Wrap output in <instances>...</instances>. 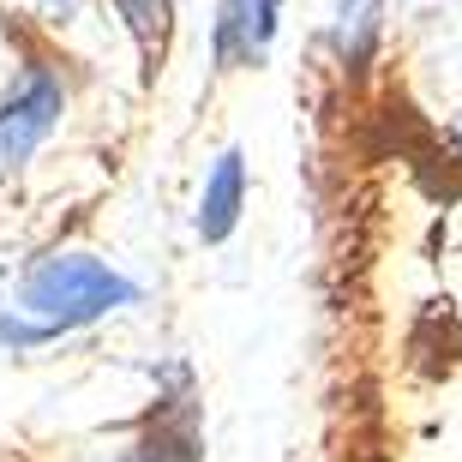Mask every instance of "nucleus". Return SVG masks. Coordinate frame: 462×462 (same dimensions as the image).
I'll return each mask as SVG.
<instances>
[{"mask_svg":"<svg viewBox=\"0 0 462 462\" xmlns=\"http://www.w3.org/2000/svg\"><path fill=\"white\" fill-rule=\"evenodd\" d=\"M120 18L133 24V36L144 42V54L162 42V31H169V0H115Z\"/></svg>","mask_w":462,"mask_h":462,"instance_id":"6","label":"nucleus"},{"mask_svg":"<svg viewBox=\"0 0 462 462\" xmlns=\"http://www.w3.org/2000/svg\"><path fill=\"white\" fill-rule=\"evenodd\" d=\"M60 126V79L42 67H31L18 79V90L0 108V156L6 162H31L36 144Z\"/></svg>","mask_w":462,"mask_h":462,"instance_id":"2","label":"nucleus"},{"mask_svg":"<svg viewBox=\"0 0 462 462\" xmlns=\"http://www.w3.org/2000/svg\"><path fill=\"white\" fill-rule=\"evenodd\" d=\"M138 289L126 276H115L108 264L85 253H60V258H42L24 289H18V312H31L42 330H72V325H90L115 307H133Z\"/></svg>","mask_w":462,"mask_h":462,"instance_id":"1","label":"nucleus"},{"mask_svg":"<svg viewBox=\"0 0 462 462\" xmlns=\"http://www.w3.org/2000/svg\"><path fill=\"white\" fill-rule=\"evenodd\" d=\"M240 192H246V169H240V151H223L217 169L205 180V199H199V235L205 240H228L240 217Z\"/></svg>","mask_w":462,"mask_h":462,"instance_id":"3","label":"nucleus"},{"mask_svg":"<svg viewBox=\"0 0 462 462\" xmlns=\"http://www.w3.org/2000/svg\"><path fill=\"white\" fill-rule=\"evenodd\" d=\"M120 462H192V414H187V420H180L174 432H162V427H156L151 439H144V445H138V450H126Z\"/></svg>","mask_w":462,"mask_h":462,"instance_id":"5","label":"nucleus"},{"mask_svg":"<svg viewBox=\"0 0 462 462\" xmlns=\"http://www.w3.org/2000/svg\"><path fill=\"white\" fill-rule=\"evenodd\" d=\"M276 31V0H223V24H217V54H258Z\"/></svg>","mask_w":462,"mask_h":462,"instance_id":"4","label":"nucleus"}]
</instances>
